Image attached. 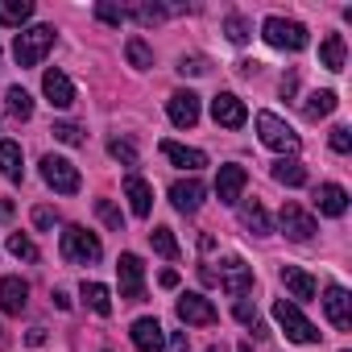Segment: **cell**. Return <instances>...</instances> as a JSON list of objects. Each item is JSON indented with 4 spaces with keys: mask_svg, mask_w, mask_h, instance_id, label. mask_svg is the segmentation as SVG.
I'll use <instances>...</instances> for the list:
<instances>
[{
    "mask_svg": "<svg viewBox=\"0 0 352 352\" xmlns=\"http://www.w3.org/2000/svg\"><path fill=\"white\" fill-rule=\"evenodd\" d=\"M58 253H63V261H71V265H96V261L104 257V245H100V236L87 232L83 224H67L63 236H58Z\"/></svg>",
    "mask_w": 352,
    "mask_h": 352,
    "instance_id": "1",
    "label": "cell"
},
{
    "mask_svg": "<svg viewBox=\"0 0 352 352\" xmlns=\"http://www.w3.org/2000/svg\"><path fill=\"white\" fill-rule=\"evenodd\" d=\"M54 42H58V30H54V25H30V30H21L17 42H13L17 67H38V63L54 50Z\"/></svg>",
    "mask_w": 352,
    "mask_h": 352,
    "instance_id": "2",
    "label": "cell"
},
{
    "mask_svg": "<svg viewBox=\"0 0 352 352\" xmlns=\"http://www.w3.org/2000/svg\"><path fill=\"white\" fill-rule=\"evenodd\" d=\"M253 124H257L261 145H270L274 153H282V157H294V153H298L302 137H298V133H294L278 112H257V116H253Z\"/></svg>",
    "mask_w": 352,
    "mask_h": 352,
    "instance_id": "3",
    "label": "cell"
},
{
    "mask_svg": "<svg viewBox=\"0 0 352 352\" xmlns=\"http://www.w3.org/2000/svg\"><path fill=\"white\" fill-rule=\"evenodd\" d=\"M274 319H278V327L286 331V340H294V344H319V336H323L290 298H278V302H274Z\"/></svg>",
    "mask_w": 352,
    "mask_h": 352,
    "instance_id": "4",
    "label": "cell"
},
{
    "mask_svg": "<svg viewBox=\"0 0 352 352\" xmlns=\"http://www.w3.org/2000/svg\"><path fill=\"white\" fill-rule=\"evenodd\" d=\"M261 38L274 46V50H307V25L302 21H290V17H265V25H261Z\"/></svg>",
    "mask_w": 352,
    "mask_h": 352,
    "instance_id": "5",
    "label": "cell"
},
{
    "mask_svg": "<svg viewBox=\"0 0 352 352\" xmlns=\"http://www.w3.org/2000/svg\"><path fill=\"white\" fill-rule=\"evenodd\" d=\"M42 179H46V187H54L58 195H75V191L83 187L79 170H75L67 157H58V153H46V157H42Z\"/></svg>",
    "mask_w": 352,
    "mask_h": 352,
    "instance_id": "6",
    "label": "cell"
},
{
    "mask_svg": "<svg viewBox=\"0 0 352 352\" xmlns=\"http://www.w3.org/2000/svg\"><path fill=\"white\" fill-rule=\"evenodd\" d=\"M116 278H120V298L124 302H141L145 298V265L137 253H120L116 257Z\"/></svg>",
    "mask_w": 352,
    "mask_h": 352,
    "instance_id": "7",
    "label": "cell"
},
{
    "mask_svg": "<svg viewBox=\"0 0 352 352\" xmlns=\"http://www.w3.org/2000/svg\"><path fill=\"white\" fill-rule=\"evenodd\" d=\"M212 282H220L232 298H245L253 290V265L245 257H224L220 261V274H212Z\"/></svg>",
    "mask_w": 352,
    "mask_h": 352,
    "instance_id": "8",
    "label": "cell"
},
{
    "mask_svg": "<svg viewBox=\"0 0 352 352\" xmlns=\"http://www.w3.org/2000/svg\"><path fill=\"white\" fill-rule=\"evenodd\" d=\"M174 311H179V319L187 323V327H212L216 319H220V311L204 298V294H179V302H174Z\"/></svg>",
    "mask_w": 352,
    "mask_h": 352,
    "instance_id": "9",
    "label": "cell"
},
{
    "mask_svg": "<svg viewBox=\"0 0 352 352\" xmlns=\"http://www.w3.org/2000/svg\"><path fill=\"white\" fill-rule=\"evenodd\" d=\"M323 315H327V323H331L336 331H348V327H352V294H348L340 282H331V286L323 290Z\"/></svg>",
    "mask_w": 352,
    "mask_h": 352,
    "instance_id": "10",
    "label": "cell"
},
{
    "mask_svg": "<svg viewBox=\"0 0 352 352\" xmlns=\"http://www.w3.org/2000/svg\"><path fill=\"white\" fill-rule=\"evenodd\" d=\"M278 224H282V236H290V241H298V245H307V241L315 236V216L302 212L298 204H282Z\"/></svg>",
    "mask_w": 352,
    "mask_h": 352,
    "instance_id": "11",
    "label": "cell"
},
{
    "mask_svg": "<svg viewBox=\"0 0 352 352\" xmlns=\"http://www.w3.org/2000/svg\"><path fill=\"white\" fill-rule=\"evenodd\" d=\"M245 183H249V170H245V166H236V162L220 166V174H216V195H220V204H224V208H236Z\"/></svg>",
    "mask_w": 352,
    "mask_h": 352,
    "instance_id": "12",
    "label": "cell"
},
{
    "mask_svg": "<svg viewBox=\"0 0 352 352\" xmlns=\"http://www.w3.org/2000/svg\"><path fill=\"white\" fill-rule=\"evenodd\" d=\"M212 120H216V124H224V129H245L249 108H245V100H241V96L220 91V96L212 100Z\"/></svg>",
    "mask_w": 352,
    "mask_h": 352,
    "instance_id": "13",
    "label": "cell"
},
{
    "mask_svg": "<svg viewBox=\"0 0 352 352\" xmlns=\"http://www.w3.org/2000/svg\"><path fill=\"white\" fill-rule=\"evenodd\" d=\"M166 112H170L174 129H195L199 124V96L195 91H174L166 100Z\"/></svg>",
    "mask_w": 352,
    "mask_h": 352,
    "instance_id": "14",
    "label": "cell"
},
{
    "mask_svg": "<svg viewBox=\"0 0 352 352\" xmlns=\"http://www.w3.org/2000/svg\"><path fill=\"white\" fill-rule=\"evenodd\" d=\"M204 199H208V187L199 183V179H179V183H174L170 187V204L174 208H179V212H199L204 208Z\"/></svg>",
    "mask_w": 352,
    "mask_h": 352,
    "instance_id": "15",
    "label": "cell"
},
{
    "mask_svg": "<svg viewBox=\"0 0 352 352\" xmlns=\"http://www.w3.org/2000/svg\"><path fill=\"white\" fill-rule=\"evenodd\" d=\"M133 344H137V352H166V327L153 319V315H145V319H137L133 323Z\"/></svg>",
    "mask_w": 352,
    "mask_h": 352,
    "instance_id": "16",
    "label": "cell"
},
{
    "mask_svg": "<svg viewBox=\"0 0 352 352\" xmlns=\"http://www.w3.org/2000/svg\"><path fill=\"white\" fill-rule=\"evenodd\" d=\"M124 199H129V212L137 220H149V212H153V187L141 179V174H129V179H124Z\"/></svg>",
    "mask_w": 352,
    "mask_h": 352,
    "instance_id": "17",
    "label": "cell"
},
{
    "mask_svg": "<svg viewBox=\"0 0 352 352\" xmlns=\"http://www.w3.org/2000/svg\"><path fill=\"white\" fill-rule=\"evenodd\" d=\"M25 302H30V286H25L17 274L0 278V311H5V315H21Z\"/></svg>",
    "mask_w": 352,
    "mask_h": 352,
    "instance_id": "18",
    "label": "cell"
},
{
    "mask_svg": "<svg viewBox=\"0 0 352 352\" xmlns=\"http://www.w3.org/2000/svg\"><path fill=\"white\" fill-rule=\"evenodd\" d=\"M42 96H46L54 108H71V104H75V83H71L63 71H46V75H42Z\"/></svg>",
    "mask_w": 352,
    "mask_h": 352,
    "instance_id": "19",
    "label": "cell"
},
{
    "mask_svg": "<svg viewBox=\"0 0 352 352\" xmlns=\"http://www.w3.org/2000/svg\"><path fill=\"white\" fill-rule=\"evenodd\" d=\"M282 286H286L290 298H298V302H311V298L319 294L315 278H311L307 270H298V265H282Z\"/></svg>",
    "mask_w": 352,
    "mask_h": 352,
    "instance_id": "20",
    "label": "cell"
},
{
    "mask_svg": "<svg viewBox=\"0 0 352 352\" xmlns=\"http://www.w3.org/2000/svg\"><path fill=\"white\" fill-rule=\"evenodd\" d=\"M162 153L179 166V170H191V174L208 166V153L204 149H191V145H179V141H162Z\"/></svg>",
    "mask_w": 352,
    "mask_h": 352,
    "instance_id": "21",
    "label": "cell"
},
{
    "mask_svg": "<svg viewBox=\"0 0 352 352\" xmlns=\"http://www.w3.org/2000/svg\"><path fill=\"white\" fill-rule=\"evenodd\" d=\"M315 208H319L323 216H344V212H348V191H344L340 183H323V187L315 191Z\"/></svg>",
    "mask_w": 352,
    "mask_h": 352,
    "instance_id": "22",
    "label": "cell"
},
{
    "mask_svg": "<svg viewBox=\"0 0 352 352\" xmlns=\"http://www.w3.org/2000/svg\"><path fill=\"white\" fill-rule=\"evenodd\" d=\"M270 174H274V183H282V187H307V166L298 157H278L270 166Z\"/></svg>",
    "mask_w": 352,
    "mask_h": 352,
    "instance_id": "23",
    "label": "cell"
},
{
    "mask_svg": "<svg viewBox=\"0 0 352 352\" xmlns=\"http://www.w3.org/2000/svg\"><path fill=\"white\" fill-rule=\"evenodd\" d=\"M0 174L9 183H21L25 179V157H21V145L17 141H0Z\"/></svg>",
    "mask_w": 352,
    "mask_h": 352,
    "instance_id": "24",
    "label": "cell"
},
{
    "mask_svg": "<svg viewBox=\"0 0 352 352\" xmlns=\"http://www.w3.org/2000/svg\"><path fill=\"white\" fill-rule=\"evenodd\" d=\"M241 224H245L253 236H270V232H274V220H270V212H265L257 199L241 204Z\"/></svg>",
    "mask_w": 352,
    "mask_h": 352,
    "instance_id": "25",
    "label": "cell"
},
{
    "mask_svg": "<svg viewBox=\"0 0 352 352\" xmlns=\"http://www.w3.org/2000/svg\"><path fill=\"white\" fill-rule=\"evenodd\" d=\"M336 104H340V96H336L331 87L311 91V96H307V104H302V116H307V120H323V116H331V112H336Z\"/></svg>",
    "mask_w": 352,
    "mask_h": 352,
    "instance_id": "26",
    "label": "cell"
},
{
    "mask_svg": "<svg viewBox=\"0 0 352 352\" xmlns=\"http://www.w3.org/2000/svg\"><path fill=\"white\" fill-rule=\"evenodd\" d=\"M34 17V0H0V25L21 30Z\"/></svg>",
    "mask_w": 352,
    "mask_h": 352,
    "instance_id": "27",
    "label": "cell"
},
{
    "mask_svg": "<svg viewBox=\"0 0 352 352\" xmlns=\"http://www.w3.org/2000/svg\"><path fill=\"white\" fill-rule=\"evenodd\" d=\"M344 58H348L344 38H340V34H327V38L319 42V63H323L327 71H344Z\"/></svg>",
    "mask_w": 352,
    "mask_h": 352,
    "instance_id": "28",
    "label": "cell"
},
{
    "mask_svg": "<svg viewBox=\"0 0 352 352\" xmlns=\"http://www.w3.org/2000/svg\"><path fill=\"white\" fill-rule=\"evenodd\" d=\"M79 294L87 298V307H91L96 315H112V290H108L104 282H83Z\"/></svg>",
    "mask_w": 352,
    "mask_h": 352,
    "instance_id": "29",
    "label": "cell"
},
{
    "mask_svg": "<svg viewBox=\"0 0 352 352\" xmlns=\"http://www.w3.org/2000/svg\"><path fill=\"white\" fill-rule=\"evenodd\" d=\"M124 58H129L133 71H149V67H153V50H149L145 38H129V42H124Z\"/></svg>",
    "mask_w": 352,
    "mask_h": 352,
    "instance_id": "30",
    "label": "cell"
},
{
    "mask_svg": "<svg viewBox=\"0 0 352 352\" xmlns=\"http://www.w3.org/2000/svg\"><path fill=\"white\" fill-rule=\"evenodd\" d=\"M5 108H9V116L30 120V116H34V96H30L25 87H9V91H5Z\"/></svg>",
    "mask_w": 352,
    "mask_h": 352,
    "instance_id": "31",
    "label": "cell"
},
{
    "mask_svg": "<svg viewBox=\"0 0 352 352\" xmlns=\"http://www.w3.org/2000/svg\"><path fill=\"white\" fill-rule=\"evenodd\" d=\"M149 245H153V253H157V257H166V261L179 257V241H174V232H170V228H153V232H149Z\"/></svg>",
    "mask_w": 352,
    "mask_h": 352,
    "instance_id": "32",
    "label": "cell"
},
{
    "mask_svg": "<svg viewBox=\"0 0 352 352\" xmlns=\"http://www.w3.org/2000/svg\"><path fill=\"white\" fill-rule=\"evenodd\" d=\"M224 34H228L232 46H245V42H249V21H245L241 13H228V17H224Z\"/></svg>",
    "mask_w": 352,
    "mask_h": 352,
    "instance_id": "33",
    "label": "cell"
},
{
    "mask_svg": "<svg viewBox=\"0 0 352 352\" xmlns=\"http://www.w3.org/2000/svg\"><path fill=\"white\" fill-rule=\"evenodd\" d=\"M108 153H112L120 166H129V170L137 166V145H133V141H124V137H112V141H108Z\"/></svg>",
    "mask_w": 352,
    "mask_h": 352,
    "instance_id": "34",
    "label": "cell"
},
{
    "mask_svg": "<svg viewBox=\"0 0 352 352\" xmlns=\"http://www.w3.org/2000/svg\"><path fill=\"white\" fill-rule=\"evenodd\" d=\"M96 216H100L112 232H124V216H120V208H116L112 199H96Z\"/></svg>",
    "mask_w": 352,
    "mask_h": 352,
    "instance_id": "35",
    "label": "cell"
},
{
    "mask_svg": "<svg viewBox=\"0 0 352 352\" xmlns=\"http://www.w3.org/2000/svg\"><path fill=\"white\" fill-rule=\"evenodd\" d=\"M9 253H13L17 261H38V245H34L30 236H21V232L9 236Z\"/></svg>",
    "mask_w": 352,
    "mask_h": 352,
    "instance_id": "36",
    "label": "cell"
},
{
    "mask_svg": "<svg viewBox=\"0 0 352 352\" xmlns=\"http://www.w3.org/2000/svg\"><path fill=\"white\" fill-rule=\"evenodd\" d=\"M50 133H54L63 145H83V129H79V124H71V120H58Z\"/></svg>",
    "mask_w": 352,
    "mask_h": 352,
    "instance_id": "37",
    "label": "cell"
},
{
    "mask_svg": "<svg viewBox=\"0 0 352 352\" xmlns=\"http://www.w3.org/2000/svg\"><path fill=\"white\" fill-rule=\"evenodd\" d=\"M327 141H331V149H336V153H348V149H352V129H348V124H336Z\"/></svg>",
    "mask_w": 352,
    "mask_h": 352,
    "instance_id": "38",
    "label": "cell"
},
{
    "mask_svg": "<svg viewBox=\"0 0 352 352\" xmlns=\"http://www.w3.org/2000/svg\"><path fill=\"white\" fill-rule=\"evenodd\" d=\"M208 71V58H199V54H183L179 58V75H204Z\"/></svg>",
    "mask_w": 352,
    "mask_h": 352,
    "instance_id": "39",
    "label": "cell"
},
{
    "mask_svg": "<svg viewBox=\"0 0 352 352\" xmlns=\"http://www.w3.org/2000/svg\"><path fill=\"white\" fill-rule=\"evenodd\" d=\"M96 17H100L104 25H120V21H124V9H116V5H104V0H100V5H96Z\"/></svg>",
    "mask_w": 352,
    "mask_h": 352,
    "instance_id": "40",
    "label": "cell"
},
{
    "mask_svg": "<svg viewBox=\"0 0 352 352\" xmlns=\"http://www.w3.org/2000/svg\"><path fill=\"white\" fill-rule=\"evenodd\" d=\"M236 319H241L245 327H257V307H253L249 298H236Z\"/></svg>",
    "mask_w": 352,
    "mask_h": 352,
    "instance_id": "41",
    "label": "cell"
},
{
    "mask_svg": "<svg viewBox=\"0 0 352 352\" xmlns=\"http://www.w3.org/2000/svg\"><path fill=\"white\" fill-rule=\"evenodd\" d=\"M34 224L38 228H54L58 224V212L54 208H34Z\"/></svg>",
    "mask_w": 352,
    "mask_h": 352,
    "instance_id": "42",
    "label": "cell"
},
{
    "mask_svg": "<svg viewBox=\"0 0 352 352\" xmlns=\"http://www.w3.org/2000/svg\"><path fill=\"white\" fill-rule=\"evenodd\" d=\"M294 91H298V71H286V75H282V96L290 100Z\"/></svg>",
    "mask_w": 352,
    "mask_h": 352,
    "instance_id": "43",
    "label": "cell"
},
{
    "mask_svg": "<svg viewBox=\"0 0 352 352\" xmlns=\"http://www.w3.org/2000/svg\"><path fill=\"white\" fill-rule=\"evenodd\" d=\"M166 348H170V352H187V331H174Z\"/></svg>",
    "mask_w": 352,
    "mask_h": 352,
    "instance_id": "44",
    "label": "cell"
},
{
    "mask_svg": "<svg viewBox=\"0 0 352 352\" xmlns=\"http://www.w3.org/2000/svg\"><path fill=\"white\" fill-rule=\"evenodd\" d=\"M162 286L174 290V286H179V274H174V270H162Z\"/></svg>",
    "mask_w": 352,
    "mask_h": 352,
    "instance_id": "45",
    "label": "cell"
},
{
    "mask_svg": "<svg viewBox=\"0 0 352 352\" xmlns=\"http://www.w3.org/2000/svg\"><path fill=\"white\" fill-rule=\"evenodd\" d=\"M25 340H30V344H34V348H38V344H46V327H34V331H30V336H25Z\"/></svg>",
    "mask_w": 352,
    "mask_h": 352,
    "instance_id": "46",
    "label": "cell"
},
{
    "mask_svg": "<svg viewBox=\"0 0 352 352\" xmlns=\"http://www.w3.org/2000/svg\"><path fill=\"white\" fill-rule=\"evenodd\" d=\"M54 307H58V311H71V298H67L63 290H54Z\"/></svg>",
    "mask_w": 352,
    "mask_h": 352,
    "instance_id": "47",
    "label": "cell"
},
{
    "mask_svg": "<svg viewBox=\"0 0 352 352\" xmlns=\"http://www.w3.org/2000/svg\"><path fill=\"white\" fill-rule=\"evenodd\" d=\"M236 71H241V75H257V63H249V58H245V63H236Z\"/></svg>",
    "mask_w": 352,
    "mask_h": 352,
    "instance_id": "48",
    "label": "cell"
},
{
    "mask_svg": "<svg viewBox=\"0 0 352 352\" xmlns=\"http://www.w3.org/2000/svg\"><path fill=\"white\" fill-rule=\"evenodd\" d=\"M9 216H13V204H9V199H0V224H5Z\"/></svg>",
    "mask_w": 352,
    "mask_h": 352,
    "instance_id": "49",
    "label": "cell"
},
{
    "mask_svg": "<svg viewBox=\"0 0 352 352\" xmlns=\"http://www.w3.org/2000/svg\"><path fill=\"white\" fill-rule=\"evenodd\" d=\"M236 352H253V348H249V344H241V348H236Z\"/></svg>",
    "mask_w": 352,
    "mask_h": 352,
    "instance_id": "50",
    "label": "cell"
},
{
    "mask_svg": "<svg viewBox=\"0 0 352 352\" xmlns=\"http://www.w3.org/2000/svg\"><path fill=\"white\" fill-rule=\"evenodd\" d=\"M208 352H216V348H208Z\"/></svg>",
    "mask_w": 352,
    "mask_h": 352,
    "instance_id": "51",
    "label": "cell"
},
{
    "mask_svg": "<svg viewBox=\"0 0 352 352\" xmlns=\"http://www.w3.org/2000/svg\"><path fill=\"white\" fill-rule=\"evenodd\" d=\"M344 352H348V348H344Z\"/></svg>",
    "mask_w": 352,
    "mask_h": 352,
    "instance_id": "52",
    "label": "cell"
}]
</instances>
